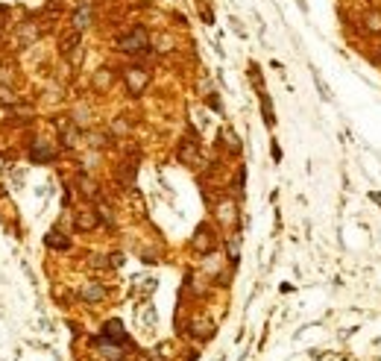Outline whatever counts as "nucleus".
Returning a JSON list of instances; mask_svg holds the SVG:
<instances>
[{
	"label": "nucleus",
	"mask_w": 381,
	"mask_h": 361,
	"mask_svg": "<svg viewBox=\"0 0 381 361\" xmlns=\"http://www.w3.org/2000/svg\"><path fill=\"white\" fill-rule=\"evenodd\" d=\"M118 44H121L124 53H144V50L150 47V35H147L144 27H135V30H132L129 35H124Z\"/></svg>",
	"instance_id": "f257e3e1"
},
{
	"label": "nucleus",
	"mask_w": 381,
	"mask_h": 361,
	"mask_svg": "<svg viewBox=\"0 0 381 361\" xmlns=\"http://www.w3.org/2000/svg\"><path fill=\"white\" fill-rule=\"evenodd\" d=\"M127 85L132 94H141L144 88H147V73L141 71V68H132V71H127Z\"/></svg>",
	"instance_id": "f03ea898"
},
{
	"label": "nucleus",
	"mask_w": 381,
	"mask_h": 361,
	"mask_svg": "<svg viewBox=\"0 0 381 361\" xmlns=\"http://www.w3.org/2000/svg\"><path fill=\"white\" fill-rule=\"evenodd\" d=\"M364 30L370 35H381V12H367L364 18Z\"/></svg>",
	"instance_id": "7ed1b4c3"
},
{
	"label": "nucleus",
	"mask_w": 381,
	"mask_h": 361,
	"mask_svg": "<svg viewBox=\"0 0 381 361\" xmlns=\"http://www.w3.org/2000/svg\"><path fill=\"white\" fill-rule=\"evenodd\" d=\"M179 159H182V162H188L190 167H193V164L199 162V153L193 150V144H190V141H185V144L179 147Z\"/></svg>",
	"instance_id": "20e7f679"
},
{
	"label": "nucleus",
	"mask_w": 381,
	"mask_h": 361,
	"mask_svg": "<svg viewBox=\"0 0 381 361\" xmlns=\"http://www.w3.org/2000/svg\"><path fill=\"white\" fill-rule=\"evenodd\" d=\"M76 226H79V229H91V226H97L94 212H82V215L76 217Z\"/></svg>",
	"instance_id": "39448f33"
},
{
	"label": "nucleus",
	"mask_w": 381,
	"mask_h": 361,
	"mask_svg": "<svg viewBox=\"0 0 381 361\" xmlns=\"http://www.w3.org/2000/svg\"><path fill=\"white\" fill-rule=\"evenodd\" d=\"M196 247H202V250H208V247H211V232H208V226H202V229H199V235H196Z\"/></svg>",
	"instance_id": "423d86ee"
},
{
	"label": "nucleus",
	"mask_w": 381,
	"mask_h": 361,
	"mask_svg": "<svg viewBox=\"0 0 381 361\" xmlns=\"http://www.w3.org/2000/svg\"><path fill=\"white\" fill-rule=\"evenodd\" d=\"M47 244L56 247V250H64V247H67V238H59V232H53V235L47 238Z\"/></svg>",
	"instance_id": "0eeeda50"
},
{
	"label": "nucleus",
	"mask_w": 381,
	"mask_h": 361,
	"mask_svg": "<svg viewBox=\"0 0 381 361\" xmlns=\"http://www.w3.org/2000/svg\"><path fill=\"white\" fill-rule=\"evenodd\" d=\"M32 156H35V159H50V156H53V153H50V150H47V147H44V144H38V147H35V153H32Z\"/></svg>",
	"instance_id": "6e6552de"
},
{
	"label": "nucleus",
	"mask_w": 381,
	"mask_h": 361,
	"mask_svg": "<svg viewBox=\"0 0 381 361\" xmlns=\"http://www.w3.org/2000/svg\"><path fill=\"white\" fill-rule=\"evenodd\" d=\"M85 296H88V299H100V296H103V288H94V285H91V288H85Z\"/></svg>",
	"instance_id": "1a4fd4ad"
},
{
	"label": "nucleus",
	"mask_w": 381,
	"mask_h": 361,
	"mask_svg": "<svg viewBox=\"0 0 381 361\" xmlns=\"http://www.w3.org/2000/svg\"><path fill=\"white\" fill-rule=\"evenodd\" d=\"M370 197H373V200H376V203H379V206H381V194H379V191H373Z\"/></svg>",
	"instance_id": "9d476101"
}]
</instances>
